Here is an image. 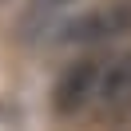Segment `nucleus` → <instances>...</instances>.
Instances as JSON below:
<instances>
[{"mask_svg": "<svg viewBox=\"0 0 131 131\" xmlns=\"http://www.w3.org/2000/svg\"><path fill=\"white\" fill-rule=\"evenodd\" d=\"M72 0H28L24 16H20V40H40V36L64 28V16Z\"/></svg>", "mask_w": 131, "mask_h": 131, "instance_id": "4", "label": "nucleus"}, {"mask_svg": "<svg viewBox=\"0 0 131 131\" xmlns=\"http://www.w3.org/2000/svg\"><path fill=\"white\" fill-rule=\"evenodd\" d=\"M131 32V0H107L99 8H88L83 16L64 24V44H103Z\"/></svg>", "mask_w": 131, "mask_h": 131, "instance_id": "1", "label": "nucleus"}, {"mask_svg": "<svg viewBox=\"0 0 131 131\" xmlns=\"http://www.w3.org/2000/svg\"><path fill=\"white\" fill-rule=\"evenodd\" d=\"M95 107H99V115H107V119L131 111V52H123V56H115L111 64H103Z\"/></svg>", "mask_w": 131, "mask_h": 131, "instance_id": "3", "label": "nucleus"}, {"mask_svg": "<svg viewBox=\"0 0 131 131\" xmlns=\"http://www.w3.org/2000/svg\"><path fill=\"white\" fill-rule=\"evenodd\" d=\"M99 75H103V64L95 56H83L75 64H68L60 72L56 88H52V107L60 115H80L95 103V91H99Z\"/></svg>", "mask_w": 131, "mask_h": 131, "instance_id": "2", "label": "nucleus"}]
</instances>
